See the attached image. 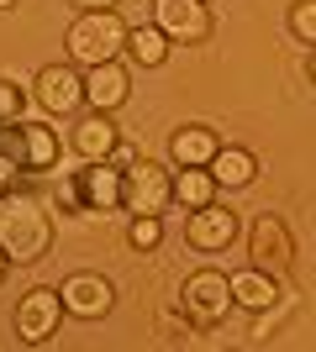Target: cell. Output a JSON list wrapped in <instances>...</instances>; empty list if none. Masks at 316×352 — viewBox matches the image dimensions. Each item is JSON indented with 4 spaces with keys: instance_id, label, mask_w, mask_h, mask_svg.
<instances>
[{
    "instance_id": "cell-1",
    "label": "cell",
    "mask_w": 316,
    "mask_h": 352,
    "mask_svg": "<svg viewBox=\"0 0 316 352\" xmlns=\"http://www.w3.org/2000/svg\"><path fill=\"white\" fill-rule=\"evenodd\" d=\"M0 248L11 263H43L53 252V216L32 190H16L0 200Z\"/></svg>"
},
{
    "instance_id": "cell-2",
    "label": "cell",
    "mask_w": 316,
    "mask_h": 352,
    "mask_svg": "<svg viewBox=\"0 0 316 352\" xmlns=\"http://www.w3.org/2000/svg\"><path fill=\"white\" fill-rule=\"evenodd\" d=\"M127 21H121V11H79L74 21H69V37H63V47H69V63L74 69H101V63H116L121 53H127Z\"/></svg>"
},
{
    "instance_id": "cell-3",
    "label": "cell",
    "mask_w": 316,
    "mask_h": 352,
    "mask_svg": "<svg viewBox=\"0 0 316 352\" xmlns=\"http://www.w3.org/2000/svg\"><path fill=\"white\" fill-rule=\"evenodd\" d=\"M174 206V174L158 168L153 158H137L132 168H121V210L127 216H164Z\"/></svg>"
},
{
    "instance_id": "cell-4",
    "label": "cell",
    "mask_w": 316,
    "mask_h": 352,
    "mask_svg": "<svg viewBox=\"0 0 316 352\" xmlns=\"http://www.w3.org/2000/svg\"><path fill=\"white\" fill-rule=\"evenodd\" d=\"M180 310H185V321L200 326V331L222 326L227 316H232V284H227V274H216V268L190 274L185 289H180Z\"/></svg>"
},
{
    "instance_id": "cell-5",
    "label": "cell",
    "mask_w": 316,
    "mask_h": 352,
    "mask_svg": "<svg viewBox=\"0 0 316 352\" xmlns=\"http://www.w3.org/2000/svg\"><path fill=\"white\" fill-rule=\"evenodd\" d=\"M59 321H63V294L48 289V284H32V289L16 300V316H11L21 347H43V342L59 331Z\"/></svg>"
},
{
    "instance_id": "cell-6",
    "label": "cell",
    "mask_w": 316,
    "mask_h": 352,
    "mask_svg": "<svg viewBox=\"0 0 316 352\" xmlns=\"http://www.w3.org/2000/svg\"><path fill=\"white\" fill-rule=\"evenodd\" d=\"M32 100L43 105L48 116H74L79 105H85V74L74 63H48L32 79Z\"/></svg>"
},
{
    "instance_id": "cell-7",
    "label": "cell",
    "mask_w": 316,
    "mask_h": 352,
    "mask_svg": "<svg viewBox=\"0 0 316 352\" xmlns=\"http://www.w3.org/2000/svg\"><path fill=\"white\" fill-rule=\"evenodd\" d=\"M238 236H242V216L232 206H222V200H211V206L185 216V242L196 252H222V248H232Z\"/></svg>"
},
{
    "instance_id": "cell-8",
    "label": "cell",
    "mask_w": 316,
    "mask_h": 352,
    "mask_svg": "<svg viewBox=\"0 0 316 352\" xmlns=\"http://www.w3.org/2000/svg\"><path fill=\"white\" fill-rule=\"evenodd\" d=\"M153 27L169 43L200 47L211 37V11H206V0H153Z\"/></svg>"
},
{
    "instance_id": "cell-9",
    "label": "cell",
    "mask_w": 316,
    "mask_h": 352,
    "mask_svg": "<svg viewBox=\"0 0 316 352\" xmlns=\"http://www.w3.org/2000/svg\"><path fill=\"white\" fill-rule=\"evenodd\" d=\"M59 294H63V310L79 316V321H105L116 310V284L105 274H69L59 284Z\"/></svg>"
},
{
    "instance_id": "cell-10",
    "label": "cell",
    "mask_w": 316,
    "mask_h": 352,
    "mask_svg": "<svg viewBox=\"0 0 316 352\" xmlns=\"http://www.w3.org/2000/svg\"><path fill=\"white\" fill-rule=\"evenodd\" d=\"M63 200H74V206L85 210H116L121 206V174L116 163H85L74 174V184H63Z\"/></svg>"
},
{
    "instance_id": "cell-11",
    "label": "cell",
    "mask_w": 316,
    "mask_h": 352,
    "mask_svg": "<svg viewBox=\"0 0 316 352\" xmlns=\"http://www.w3.org/2000/svg\"><path fill=\"white\" fill-rule=\"evenodd\" d=\"M32 179H37V163L27 147V126L0 121V200L16 190H32Z\"/></svg>"
},
{
    "instance_id": "cell-12",
    "label": "cell",
    "mask_w": 316,
    "mask_h": 352,
    "mask_svg": "<svg viewBox=\"0 0 316 352\" xmlns=\"http://www.w3.org/2000/svg\"><path fill=\"white\" fill-rule=\"evenodd\" d=\"M248 252H253V268L280 274V268H290V258H295V236H290V226L280 216H258L253 226H248Z\"/></svg>"
},
{
    "instance_id": "cell-13",
    "label": "cell",
    "mask_w": 316,
    "mask_h": 352,
    "mask_svg": "<svg viewBox=\"0 0 316 352\" xmlns=\"http://www.w3.org/2000/svg\"><path fill=\"white\" fill-rule=\"evenodd\" d=\"M127 95H132V79H127V69H121V58L101 63V69H85V105H90V111L111 116V111L127 105Z\"/></svg>"
},
{
    "instance_id": "cell-14",
    "label": "cell",
    "mask_w": 316,
    "mask_h": 352,
    "mask_svg": "<svg viewBox=\"0 0 316 352\" xmlns=\"http://www.w3.org/2000/svg\"><path fill=\"white\" fill-rule=\"evenodd\" d=\"M216 147H222V137H216V126H180V132L169 137V163L174 168H211V158H216Z\"/></svg>"
},
{
    "instance_id": "cell-15",
    "label": "cell",
    "mask_w": 316,
    "mask_h": 352,
    "mask_svg": "<svg viewBox=\"0 0 316 352\" xmlns=\"http://www.w3.org/2000/svg\"><path fill=\"white\" fill-rule=\"evenodd\" d=\"M116 142H121L116 121L101 116V111H90L85 121H74V153H79L85 163H105L111 153H116Z\"/></svg>"
},
{
    "instance_id": "cell-16",
    "label": "cell",
    "mask_w": 316,
    "mask_h": 352,
    "mask_svg": "<svg viewBox=\"0 0 316 352\" xmlns=\"http://www.w3.org/2000/svg\"><path fill=\"white\" fill-rule=\"evenodd\" d=\"M232 284V310H269L280 300V284H274L269 268H242V274H227Z\"/></svg>"
},
{
    "instance_id": "cell-17",
    "label": "cell",
    "mask_w": 316,
    "mask_h": 352,
    "mask_svg": "<svg viewBox=\"0 0 316 352\" xmlns=\"http://www.w3.org/2000/svg\"><path fill=\"white\" fill-rule=\"evenodd\" d=\"M211 179L222 184V190H248L258 179V158L248 153V147H216V158H211Z\"/></svg>"
},
{
    "instance_id": "cell-18",
    "label": "cell",
    "mask_w": 316,
    "mask_h": 352,
    "mask_svg": "<svg viewBox=\"0 0 316 352\" xmlns=\"http://www.w3.org/2000/svg\"><path fill=\"white\" fill-rule=\"evenodd\" d=\"M216 179H211V168H180L174 174V200H180L185 210H200V206H211L216 200Z\"/></svg>"
},
{
    "instance_id": "cell-19",
    "label": "cell",
    "mask_w": 316,
    "mask_h": 352,
    "mask_svg": "<svg viewBox=\"0 0 316 352\" xmlns=\"http://www.w3.org/2000/svg\"><path fill=\"white\" fill-rule=\"evenodd\" d=\"M169 47H174V43H169L158 27H132V32H127V58L143 63V69H158V63L169 58Z\"/></svg>"
},
{
    "instance_id": "cell-20",
    "label": "cell",
    "mask_w": 316,
    "mask_h": 352,
    "mask_svg": "<svg viewBox=\"0 0 316 352\" xmlns=\"http://www.w3.org/2000/svg\"><path fill=\"white\" fill-rule=\"evenodd\" d=\"M27 147H32V163H37V174L59 163V137H53V126H43V121H32V126H27Z\"/></svg>"
},
{
    "instance_id": "cell-21",
    "label": "cell",
    "mask_w": 316,
    "mask_h": 352,
    "mask_svg": "<svg viewBox=\"0 0 316 352\" xmlns=\"http://www.w3.org/2000/svg\"><path fill=\"white\" fill-rule=\"evenodd\" d=\"M285 27H290V37H295V43H311V47H316V0H295V6H290V16H285Z\"/></svg>"
},
{
    "instance_id": "cell-22",
    "label": "cell",
    "mask_w": 316,
    "mask_h": 352,
    "mask_svg": "<svg viewBox=\"0 0 316 352\" xmlns=\"http://www.w3.org/2000/svg\"><path fill=\"white\" fill-rule=\"evenodd\" d=\"M132 248H158L164 242V216H132Z\"/></svg>"
},
{
    "instance_id": "cell-23",
    "label": "cell",
    "mask_w": 316,
    "mask_h": 352,
    "mask_svg": "<svg viewBox=\"0 0 316 352\" xmlns=\"http://www.w3.org/2000/svg\"><path fill=\"white\" fill-rule=\"evenodd\" d=\"M21 111H27V95H21V85L0 79V121H21Z\"/></svg>"
},
{
    "instance_id": "cell-24",
    "label": "cell",
    "mask_w": 316,
    "mask_h": 352,
    "mask_svg": "<svg viewBox=\"0 0 316 352\" xmlns=\"http://www.w3.org/2000/svg\"><path fill=\"white\" fill-rule=\"evenodd\" d=\"M69 6H74V11H116L121 0H69Z\"/></svg>"
},
{
    "instance_id": "cell-25",
    "label": "cell",
    "mask_w": 316,
    "mask_h": 352,
    "mask_svg": "<svg viewBox=\"0 0 316 352\" xmlns=\"http://www.w3.org/2000/svg\"><path fill=\"white\" fill-rule=\"evenodd\" d=\"M111 163H121V168H132V163H137V153H132V147H127V142H116V153H111Z\"/></svg>"
},
{
    "instance_id": "cell-26",
    "label": "cell",
    "mask_w": 316,
    "mask_h": 352,
    "mask_svg": "<svg viewBox=\"0 0 316 352\" xmlns=\"http://www.w3.org/2000/svg\"><path fill=\"white\" fill-rule=\"evenodd\" d=\"M6 274H11V258H6V248H0V284H6Z\"/></svg>"
},
{
    "instance_id": "cell-27",
    "label": "cell",
    "mask_w": 316,
    "mask_h": 352,
    "mask_svg": "<svg viewBox=\"0 0 316 352\" xmlns=\"http://www.w3.org/2000/svg\"><path fill=\"white\" fill-rule=\"evenodd\" d=\"M306 74H311V85H316V47H311V58H306Z\"/></svg>"
},
{
    "instance_id": "cell-28",
    "label": "cell",
    "mask_w": 316,
    "mask_h": 352,
    "mask_svg": "<svg viewBox=\"0 0 316 352\" xmlns=\"http://www.w3.org/2000/svg\"><path fill=\"white\" fill-rule=\"evenodd\" d=\"M11 6H21V0H0V11H11Z\"/></svg>"
}]
</instances>
